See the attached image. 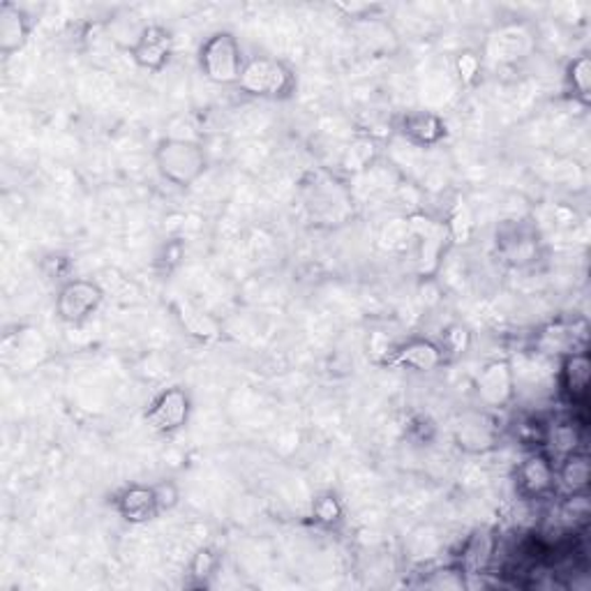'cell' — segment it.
<instances>
[{
	"instance_id": "1",
	"label": "cell",
	"mask_w": 591,
	"mask_h": 591,
	"mask_svg": "<svg viewBox=\"0 0 591 591\" xmlns=\"http://www.w3.org/2000/svg\"><path fill=\"white\" fill-rule=\"evenodd\" d=\"M152 160L160 177L181 190L192 187L208 169V152L194 139L164 137L152 150Z\"/></svg>"
},
{
	"instance_id": "2",
	"label": "cell",
	"mask_w": 591,
	"mask_h": 591,
	"mask_svg": "<svg viewBox=\"0 0 591 591\" xmlns=\"http://www.w3.org/2000/svg\"><path fill=\"white\" fill-rule=\"evenodd\" d=\"M296 86V75L287 62L271 56H252L246 60L236 89L259 100H289Z\"/></svg>"
},
{
	"instance_id": "3",
	"label": "cell",
	"mask_w": 591,
	"mask_h": 591,
	"mask_svg": "<svg viewBox=\"0 0 591 591\" xmlns=\"http://www.w3.org/2000/svg\"><path fill=\"white\" fill-rule=\"evenodd\" d=\"M246 60L248 58L243 47H240L238 37L229 31H217L208 35L202 42L200 54H196L200 72L215 86H238Z\"/></svg>"
},
{
	"instance_id": "4",
	"label": "cell",
	"mask_w": 591,
	"mask_h": 591,
	"mask_svg": "<svg viewBox=\"0 0 591 591\" xmlns=\"http://www.w3.org/2000/svg\"><path fill=\"white\" fill-rule=\"evenodd\" d=\"M104 303V289L95 280L68 277L56 296V315L62 323L81 326L89 321Z\"/></svg>"
},
{
	"instance_id": "5",
	"label": "cell",
	"mask_w": 591,
	"mask_h": 591,
	"mask_svg": "<svg viewBox=\"0 0 591 591\" xmlns=\"http://www.w3.org/2000/svg\"><path fill=\"white\" fill-rule=\"evenodd\" d=\"M515 490L527 501L553 499L557 488V463L543 448L530 453L515 469Z\"/></svg>"
},
{
	"instance_id": "6",
	"label": "cell",
	"mask_w": 591,
	"mask_h": 591,
	"mask_svg": "<svg viewBox=\"0 0 591 591\" xmlns=\"http://www.w3.org/2000/svg\"><path fill=\"white\" fill-rule=\"evenodd\" d=\"M192 413V398L183 386H171L160 390L156 398L150 400L144 421L148 428L158 434H177L190 421Z\"/></svg>"
},
{
	"instance_id": "7",
	"label": "cell",
	"mask_w": 591,
	"mask_h": 591,
	"mask_svg": "<svg viewBox=\"0 0 591 591\" xmlns=\"http://www.w3.org/2000/svg\"><path fill=\"white\" fill-rule=\"evenodd\" d=\"M478 402L486 409H507L515 400V370L509 361L484 365L474 379Z\"/></svg>"
},
{
	"instance_id": "8",
	"label": "cell",
	"mask_w": 591,
	"mask_h": 591,
	"mask_svg": "<svg viewBox=\"0 0 591 591\" xmlns=\"http://www.w3.org/2000/svg\"><path fill=\"white\" fill-rule=\"evenodd\" d=\"M173 35L162 24H146L141 35L127 49L137 68L146 72H162L173 56Z\"/></svg>"
},
{
	"instance_id": "9",
	"label": "cell",
	"mask_w": 591,
	"mask_h": 591,
	"mask_svg": "<svg viewBox=\"0 0 591 591\" xmlns=\"http://www.w3.org/2000/svg\"><path fill=\"white\" fill-rule=\"evenodd\" d=\"M589 377H591V361L587 349L580 352L564 354L559 361V393L571 407L584 409L589 402Z\"/></svg>"
},
{
	"instance_id": "10",
	"label": "cell",
	"mask_w": 591,
	"mask_h": 591,
	"mask_svg": "<svg viewBox=\"0 0 591 591\" xmlns=\"http://www.w3.org/2000/svg\"><path fill=\"white\" fill-rule=\"evenodd\" d=\"M453 436L465 453H488L497 446L499 425L490 413L469 411L457 421Z\"/></svg>"
},
{
	"instance_id": "11",
	"label": "cell",
	"mask_w": 591,
	"mask_h": 591,
	"mask_svg": "<svg viewBox=\"0 0 591 591\" xmlns=\"http://www.w3.org/2000/svg\"><path fill=\"white\" fill-rule=\"evenodd\" d=\"M396 129L402 139L421 148H432L436 144H442L448 135L446 121L432 112H423V109H413V112L402 114L396 121Z\"/></svg>"
},
{
	"instance_id": "12",
	"label": "cell",
	"mask_w": 591,
	"mask_h": 591,
	"mask_svg": "<svg viewBox=\"0 0 591 591\" xmlns=\"http://www.w3.org/2000/svg\"><path fill=\"white\" fill-rule=\"evenodd\" d=\"M388 365L413 370V372H434L446 363V354L440 342L413 338L398 349H393V354L386 359Z\"/></svg>"
},
{
	"instance_id": "13",
	"label": "cell",
	"mask_w": 591,
	"mask_h": 591,
	"mask_svg": "<svg viewBox=\"0 0 591 591\" xmlns=\"http://www.w3.org/2000/svg\"><path fill=\"white\" fill-rule=\"evenodd\" d=\"M114 509L127 524H146L156 520L162 511L158 503L156 486H127L114 495Z\"/></svg>"
},
{
	"instance_id": "14",
	"label": "cell",
	"mask_w": 591,
	"mask_h": 591,
	"mask_svg": "<svg viewBox=\"0 0 591 591\" xmlns=\"http://www.w3.org/2000/svg\"><path fill=\"white\" fill-rule=\"evenodd\" d=\"M31 37V19L19 5H0V52L12 56L26 47Z\"/></svg>"
},
{
	"instance_id": "15",
	"label": "cell",
	"mask_w": 591,
	"mask_h": 591,
	"mask_svg": "<svg viewBox=\"0 0 591 591\" xmlns=\"http://www.w3.org/2000/svg\"><path fill=\"white\" fill-rule=\"evenodd\" d=\"M497 243L503 257H507V261H511V264L515 266L530 264L532 259H536L538 238H536V231L527 223H518L503 229L497 238Z\"/></svg>"
},
{
	"instance_id": "16",
	"label": "cell",
	"mask_w": 591,
	"mask_h": 591,
	"mask_svg": "<svg viewBox=\"0 0 591 591\" xmlns=\"http://www.w3.org/2000/svg\"><path fill=\"white\" fill-rule=\"evenodd\" d=\"M591 486V463L587 451H576L557 463V488L564 495H584Z\"/></svg>"
},
{
	"instance_id": "17",
	"label": "cell",
	"mask_w": 591,
	"mask_h": 591,
	"mask_svg": "<svg viewBox=\"0 0 591 591\" xmlns=\"http://www.w3.org/2000/svg\"><path fill=\"white\" fill-rule=\"evenodd\" d=\"M411 231L421 238V261L423 266L432 264L436 266V261H440L446 243H448V227L444 223L430 220V217H411L409 220Z\"/></svg>"
},
{
	"instance_id": "18",
	"label": "cell",
	"mask_w": 591,
	"mask_h": 591,
	"mask_svg": "<svg viewBox=\"0 0 591 591\" xmlns=\"http://www.w3.org/2000/svg\"><path fill=\"white\" fill-rule=\"evenodd\" d=\"M580 444H582V425H578L576 421H559L547 428L543 434V451L550 455L555 463H559L561 457L576 451H582Z\"/></svg>"
},
{
	"instance_id": "19",
	"label": "cell",
	"mask_w": 591,
	"mask_h": 591,
	"mask_svg": "<svg viewBox=\"0 0 591 591\" xmlns=\"http://www.w3.org/2000/svg\"><path fill=\"white\" fill-rule=\"evenodd\" d=\"M564 83H566V91L573 95V100H578L584 106L591 102V58H589V54H580L566 65Z\"/></svg>"
},
{
	"instance_id": "20",
	"label": "cell",
	"mask_w": 591,
	"mask_h": 591,
	"mask_svg": "<svg viewBox=\"0 0 591 591\" xmlns=\"http://www.w3.org/2000/svg\"><path fill=\"white\" fill-rule=\"evenodd\" d=\"M312 520L323 530H336L344 522V507L336 492H321L312 501Z\"/></svg>"
},
{
	"instance_id": "21",
	"label": "cell",
	"mask_w": 591,
	"mask_h": 591,
	"mask_svg": "<svg viewBox=\"0 0 591 591\" xmlns=\"http://www.w3.org/2000/svg\"><path fill=\"white\" fill-rule=\"evenodd\" d=\"M442 349H444V354H446V361L448 359H457V356H465L467 354V349L471 344V333H469V328L463 326V323H453L448 326L444 336H442Z\"/></svg>"
},
{
	"instance_id": "22",
	"label": "cell",
	"mask_w": 591,
	"mask_h": 591,
	"mask_svg": "<svg viewBox=\"0 0 591 591\" xmlns=\"http://www.w3.org/2000/svg\"><path fill=\"white\" fill-rule=\"evenodd\" d=\"M455 72L457 79L465 86H474L480 79V75H484V60H480V56L471 49L459 52L455 58Z\"/></svg>"
},
{
	"instance_id": "23",
	"label": "cell",
	"mask_w": 591,
	"mask_h": 591,
	"mask_svg": "<svg viewBox=\"0 0 591 591\" xmlns=\"http://www.w3.org/2000/svg\"><path fill=\"white\" fill-rule=\"evenodd\" d=\"M183 326L190 336L200 338V340H213V338L220 336L217 333V326L211 317H206L202 312H192L190 308L183 310Z\"/></svg>"
},
{
	"instance_id": "24",
	"label": "cell",
	"mask_w": 591,
	"mask_h": 591,
	"mask_svg": "<svg viewBox=\"0 0 591 591\" xmlns=\"http://www.w3.org/2000/svg\"><path fill=\"white\" fill-rule=\"evenodd\" d=\"M217 564H220L217 553L211 550V547H202V550H196V555L190 561V576L196 580H206L215 573Z\"/></svg>"
},
{
	"instance_id": "25",
	"label": "cell",
	"mask_w": 591,
	"mask_h": 591,
	"mask_svg": "<svg viewBox=\"0 0 591 591\" xmlns=\"http://www.w3.org/2000/svg\"><path fill=\"white\" fill-rule=\"evenodd\" d=\"M156 495H158V503H160V511L167 513V511H173L179 507L181 501V490L177 484H171V480H162V484L156 486Z\"/></svg>"
}]
</instances>
